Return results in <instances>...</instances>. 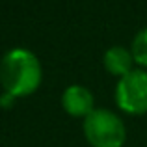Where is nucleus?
I'll use <instances>...</instances> for the list:
<instances>
[{
    "label": "nucleus",
    "instance_id": "nucleus-1",
    "mask_svg": "<svg viewBox=\"0 0 147 147\" xmlns=\"http://www.w3.org/2000/svg\"><path fill=\"white\" fill-rule=\"evenodd\" d=\"M43 82V65L32 50L15 47L0 60V86L13 99L30 97Z\"/></svg>",
    "mask_w": 147,
    "mask_h": 147
},
{
    "label": "nucleus",
    "instance_id": "nucleus-6",
    "mask_svg": "<svg viewBox=\"0 0 147 147\" xmlns=\"http://www.w3.org/2000/svg\"><path fill=\"white\" fill-rule=\"evenodd\" d=\"M130 52H132L134 63L140 69H147V26L138 30L136 36L130 43Z\"/></svg>",
    "mask_w": 147,
    "mask_h": 147
},
{
    "label": "nucleus",
    "instance_id": "nucleus-5",
    "mask_svg": "<svg viewBox=\"0 0 147 147\" xmlns=\"http://www.w3.org/2000/svg\"><path fill=\"white\" fill-rule=\"evenodd\" d=\"M102 65L110 75L121 78V76L129 75L136 63H134L130 49L123 47V45H112L102 54Z\"/></svg>",
    "mask_w": 147,
    "mask_h": 147
},
{
    "label": "nucleus",
    "instance_id": "nucleus-4",
    "mask_svg": "<svg viewBox=\"0 0 147 147\" xmlns=\"http://www.w3.org/2000/svg\"><path fill=\"white\" fill-rule=\"evenodd\" d=\"M61 108L67 115L71 117H80L86 119L91 112L95 110V99L90 88L82 84H71L61 91Z\"/></svg>",
    "mask_w": 147,
    "mask_h": 147
},
{
    "label": "nucleus",
    "instance_id": "nucleus-3",
    "mask_svg": "<svg viewBox=\"0 0 147 147\" xmlns=\"http://www.w3.org/2000/svg\"><path fill=\"white\" fill-rule=\"evenodd\" d=\"M114 100L127 115L147 114V69L134 67L129 75L117 78Z\"/></svg>",
    "mask_w": 147,
    "mask_h": 147
},
{
    "label": "nucleus",
    "instance_id": "nucleus-7",
    "mask_svg": "<svg viewBox=\"0 0 147 147\" xmlns=\"http://www.w3.org/2000/svg\"><path fill=\"white\" fill-rule=\"evenodd\" d=\"M13 97L11 95H7V93H2V97H0V106H4V108H9L11 104H13Z\"/></svg>",
    "mask_w": 147,
    "mask_h": 147
},
{
    "label": "nucleus",
    "instance_id": "nucleus-2",
    "mask_svg": "<svg viewBox=\"0 0 147 147\" xmlns=\"http://www.w3.org/2000/svg\"><path fill=\"white\" fill-rule=\"evenodd\" d=\"M82 132L90 147H123L127 142L123 119L108 108H95L82 121Z\"/></svg>",
    "mask_w": 147,
    "mask_h": 147
}]
</instances>
